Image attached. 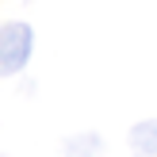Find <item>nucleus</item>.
Masks as SVG:
<instances>
[{"label":"nucleus","mask_w":157,"mask_h":157,"mask_svg":"<svg viewBox=\"0 0 157 157\" xmlns=\"http://www.w3.org/2000/svg\"><path fill=\"white\" fill-rule=\"evenodd\" d=\"M35 54V27L23 19L0 23V77H19Z\"/></svg>","instance_id":"1"},{"label":"nucleus","mask_w":157,"mask_h":157,"mask_svg":"<svg viewBox=\"0 0 157 157\" xmlns=\"http://www.w3.org/2000/svg\"><path fill=\"white\" fill-rule=\"evenodd\" d=\"M130 157H157V119H138L127 130Z\"/></svg>","instance_id":"2"},{"label":"nucleus","mask_w":157,"mask_h":157,"mask_svg":"<svg viewBox=\"0 0 157 157\" xmlns=\"http://www.w3.org/2000/svg\"><path fill=\"white\" fill-rule=\"evenodd\" d=\"M100 150H104V138L96 130H77V134H69L61 142V153L65 157H100Z\"/></svg>","instance_id":"3"},{"label":"nucleus","mask_w":157,"mask_h":157,"mask_svg":"<svg viewBox=\"0 0 157 157\" xmlns=\"http://www.w3.org/2000/svg\"><path fill=\"white\" fill-rule=\"evenodd\" d=\"M0 157H4V153H0Z\"/></svg>","instance_id":"4"}]
</instances>
